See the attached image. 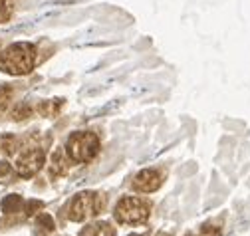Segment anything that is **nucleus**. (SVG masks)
<instances>
[{
  "mask_svg": "<svg viewBox=\"0 0 250 236\" xmlns=\"http://www.w3.org/2000/svg\"><path fill=\"white\" fill-rule=\"evenodd\" d=\"M131 236H137V234H131Z\"/></svg>",
  "mask_w": 250,
  "mask_h": 236,
  "instance_id": "nucleus-19",
  "label": "nucleus"
},
{
  "mask_svg": "<svg viewBox=\"0 0 250 236\" xmlns=\"http://www.w3.org/2000/svg\"><path fill=\"white\" fill-rule=\"evenodd\" d=\"M0 149H2L4 153H14L16 151V139L12 135H6L0 139Z\"/></svg>",
  "mask_w": 250,
  "mask_h": 236,
  "instance_id": "nucleus-10",
  "label": "nucleus"
},
{
  "mask_svg": "<svg viewBox=\"0 0 250 236\" xmlns=\"http://www.w3.org/2000/svg\"><path fill=\"white\" fill-rule=\"evenodd\" d=\"M159 236H167V234H159Z\"/></svg>",
  "mask_w": 250,
  "mask_h": 236,
  "instance_id": "nucleus-18",
  "label": "nucleus"
},
{
  "mask_svg": "<svg viewBox=\"0 0 250 236\" xmlns=\"http://www.w3.org/2000/svg\"><path fill=\"white\" fill-rule=\"evenodd\" d=\"M100 151V139L91 131H80L74 133L68 139V155L76 163H87Z\"/></svg>",
  "mask_w": 250,
  "mask_h": 236,
  "instance_id": "nucleus-2",
  "label": "nucleus"
},
{
  "mask_svg": "<svg viewBox=\"0 0 250 236\" xmlns=\"http://www.w3.org/2000/svg\"><path fill=\"white\" fill-rule=\"evenodd\" d=\"M100 209L102 206L98 204V195L89 193V191H83V193L76 195L72 198V202H70V220L82 222L87 216L100 213Z\"/></svg>",
  "mask_w": 250,
  "mask_h": 236,
  "instance_id": "nucleus-4",
  "label": "nucleus"
},
{
  "mask_svg": "<svg viewBox=\"0 0 250 236\" xmlns=\"http://www.w3.org/2000/svg\"><path fill=\"white\" fill-rule=\"evenodd\" d=\"M10 173V165L6 163V161H0V179H2V177H6Z\"/></svg>",
  "mask_w": 250,
  "mask_h": 236,
  "instance_id": "nucleus-17",
  "label": "nucleus"
},
{
  "mask_svg": "<svg viewBox=\"0 0 250 236\" xmlns=\"http://www.w3.org/2000/svg\"><path fill=\"white\" fill-rule=\"evenodd\" d=\"M22 204H24V200H22L20 195H8V197L2 198V204L0 206H2V211L6 215H14V213L22 211Z\"/></svg>",
  "mask_w": 250,
  "mask_h": 236,
  "instance_id": "nucleus-8",
  "label": "nucleus"
},
{
  "mask_svg": "<svg viewBox=\"0 0 250 236\" xmlns=\"http://www.w3.org/2000/svg\"><path fill=\"white\" fill-rule=\"evenodd\" d=\"M80 236H115V228L109 226L107 222H98V224L85 226Z\"/></svg>",
  "mask_w": 250,
  "mask_h": 236,
  "instance_id": "nucleus-7",
  "label": "nucleus"
},
{
  "mask_svg": "<svg viewBox=\"0 0 250 236\" xmlns=\"http://www.w3.org/2000/svg\"><path fill=\"white\" fill-rule=\"evenodd\" d=\"M201 234L203 236H221L223 232H221V226H216V224H205L203 228H201Z\"/></svg>",
  "mask_w": 250,
  "mask_h": 236,
  "instance_id": "nucleus-12",
  "label": "nucleus"
},
{
  "mask_svg": "<svg viewBox=\"0 0 250 236\" xmlns=\"http://www.w3.org/2000/svg\"><path fill=\"white\" fill-rule=\"evenodd\" d=\"M10 98H12L10 85H0V111H4V109H6Z\"/></svg>",
  "mask_w": 250,
  "mask_h": 236,
  "instance_id": "nucleus-9",
  "label": "nucleus"
},
{
  "mask_svg": "<svg viewBox=\"0 0 250 236\" xmlns=\"http://www.w3.org/2000/svg\"><path fill=\"white\" fill-rule=\"evenodd\" d=\"M115 218L121 224H143L149 218V204L135 197L121 198L115 206Z\"/></svg>",
  "mask_w": 250,
  "mask_h": 236,
  "instance_id": "nucleus-3",
  "label": "nucleus"
},
{
  "mask_svg": "<svg viewBox=\"0 0 250 236\" xmlns=\"http://www.w3.org/2000/svg\"><path fill=\"white\" fill-rule=\"evenodd\" d=\"M36 64V48L28 42H16L0 54V70L10 76H24Z\"/></svg>",
  "mask_w": 250,
  "mask_h": 236,
  "instance_id": "nucleus-1",
  "label": "nucleus"
},
{
  "mask_svg": "<svg viewBox=\"0 0 250 236\" xmlns=\"http://www.w3.org/2000/svg\"><path fill=\"white\" fill-rule=\"evenodd\" d=\"M44 161H46V155H44L42 149H30V151H26L24 155L18 157V161H16V173L20 177H34L42 169Z\"/></svg>",
  "mask_w": 250,
  "mask_h": 236,
  "instance_id": "nucleus-5",
  "label": "nucleus"
},
{
  "mask_svg": "<svg viewBox=\"0 0 250 236\" xmlns=\"http://www.w3.org/2000/svg\"><path fill=\"white\" fill-rule=\"evenodd\" d=\"M163 183V175L155 169H143L141 173H137V177L133 179V189L141 191V193H153L157 191Z\"/></svg>",
  "mask_w": 250,
  "mask_h": 236,
  "instance_id": "nucleus-6",
  "label": "nucleus"
},
{
  "mask_svg": "<svg viewBox=\"0 0 250 236\" xmlns=\"http://www.w3.org/2000/svg\"><path fill=\"white\" fill-rule=\"evenodd\" d=\"M30 115V107L28 105H20L16 111H14V119H24V117Z\"/></svg>",
  "mask_w": 250,
  "mask_h": 236,
  "instance_id": "nucleus-16",
  "label": "nucleus"
},
{
  "mask_svg": "<svg viewBox=\"0 0 250 236\" xmlns=\"http://www.w3.org/2000/svg\"><path fill=\"white\" fill-rule=\"evenodd\" d=\"M60 105H62V99H56L54 103H44V105H42V113H44V115H54Z\"/></svg>",
  "mask_w": 250,
  "mask_h": 236,
  "instance_id": "nucleus-14",
  "label": "nucleus"
},
{
  "mask_svg": "<svg viewBox=\"0 0 250 236\" xmlns=\"http://www.w3.org/2000/svg\"><path fill=\"white\" fill-rule=\"evenodd\" d=\"M38 226H42L44 230H54V218L50 216V215H46V213H42V215H38Z\"/></svg>",
  "mask_w": 250,
  "mask_h": 236,
  "instance_id": "nucleus-11",
  "label": "nucleus"
},
{
  "mask_svg": "<svg viewBox=\"0 0 250 236\" xmlns=\"http://www.w3.org/2000/svg\"><path fill=\"white\" fill-rule=\"evenodd\" d=\"M38 209H42V202L40 200H30L26 204V215H34Z\"/></svg>",
  "mask_w": 250,
  "mask_h": 236,
  "instance_id": "nucleus-15",
  "label": "nucleus"
},
{
  "mask_svg": "<svg viewBox=\"0 0 250 236\" xmlns=\"http://www.w3.org/2000/svg\"><path fill=\"white\" fill-rule=\"evenodd\" d=\"M10 16V0H0V22L8 20Z\"/></svg>",
  "mask_w": 250,
  "mask_h": 236,
  "instance_id": "nucleus-13",
  "label": "nucleus"
}]
</instances>
